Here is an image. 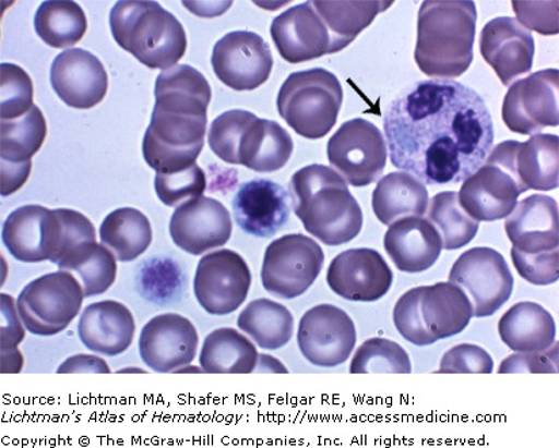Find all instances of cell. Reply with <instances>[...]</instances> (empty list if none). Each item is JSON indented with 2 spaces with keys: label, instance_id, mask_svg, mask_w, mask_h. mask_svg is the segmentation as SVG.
I'll list each match as a JSON object with an SVG mask.
<instances>
[{
  "label": "cell",
  "instance_id": "cell-1",
  "mask_svg": "<svg viewBox=\"0 0 559 448\" xmlns=\"http://www.w3.org/2000/svg\"><path fill=\"white\" fill-rule=\"evenodd\" d=\"M390 159L424 184L465 182L493 148L495 126L485 100L454 81L413 84L384 117Z\"/></svg>",
  "mask_w": 559,
  "mask_h": 448
},
{
  "label": "cell",
  "instance_id": "cell-2",
  "mask_svg": "<svg viewBox=\"0 0 559 448\" xmlns=\"http://www.w3.org/2000/svg\"><path fill=\"white\" fill-rule=\"evenodd\" d=\"M212 89L200 71L177 64L155 82V106L143 138V156L154 171L171 173L195 165L204 148Z\"/></svg>",
  "mask_w": 559,
  "mask_h": 448
},
{
  "label": "cell",
  "instance_id": "cell-3",
  "mask_svg": "<svg viewBox=\"0 0 559 448\" xmlns=\"http://www.w3.org/2000/svg\"><path fill=\"white\" fill-rule=\"evenodd\" d=\"M289 197L306 231L323 244L338 246L359 237L361 207L332 167L311 165L295 172Z\"/></svg>",
  "mask_w": 559,
  "mask_h": 448
},
{
  "label": "cell",
  "instance_id": "cell-4",
  "mask_svg": "<svg viewBox=\"0 0 559 448\" xmlns=\"http://www.w3.org/2000/svg\"><path fill=\"white\" fill-rule=\"evenodd\" d=\"M477 5L472 0H427L418 11L415 60L423 74L455 80L474 59Z\"/></svg>",
  "mask_w": 559,
  "mask_h": 448
},
{
  "label": "cell",
  "instance_id": "cell-5",
  "mask_svg": "<svg viewBox=\"0 0 559 448\" xmlns=\"http://www.w3.org/2000/svg\"><path fill=\"white\" fill-rule=\"evenodd\" d=\"M109 25L119 47L151 70H169L187 52L186 29L158 2H117L110 11Z\"/></svg>",
  "mask_w": 559,
  "mask_h": 448
},
{
  "label": "cell",
  "instance_id": "cell-6",
  "mask_svg": "<svg viewBox=\"0 0 559 448\" xmlns=\"http://www.w3.org/2000/svg\"><path fill=\"white\" fill-rule=\"evenodd\" d=\"M344 102L338 77L323 69L294 72L277 95L280 117L299 136L323 138L337 122Z\"/></svg>",
  "mask_w": 559,
  "mask_h": 448
},
{
  "label": "cell",
  "instance_id": "cell-7",
  "mask_svg": "<svg viewBox=\"0 0 559 448\" xmlns=\"http://www.w3.org/2000/svg\"><path fill=\"white\" fill-rule=\"evenodd\" d=\"M85 300L82 284L67 271L47 274L27 283L16 307L31 334L52 336L63 332L80 315Z\"/></svg>",
  "mask_w": 559,
  "mask_h": 448
},
{
  "label": "cell",
  "instance_id": "cell-8",
  "mask_svg": "<svg viewBox=\"0 0 559 448\" xmlns=\"http://www.w3.org/2000/svg\"><path fill=\"white\" fill-rule=\"evenodd\" d=\"M323 263L325 254L316 240L300 233L287 234L265 251L262 286L280 299H298L320 277Z\"/></svg>",
  "mask_w": 559,
  "mask_h": 448
},
{
  "label": "cell",
  "instance_id": "cell-9",
  "mask_svg": "<svg viewBox=\"0 0 559 448\" xmlns=\"http://www.w3.org/2000/svg\"><path fill=\"white\" fill-rule=\"evenodd\" d=\"M333 170L354 187L377 182L388 165V145L377 125L365 119L343 123L328 143Z\"/></svg>",
  "mask_w": 559,
  "mask_h": 448
},
{
  "label": "cell",
  "instance_id": "cell-10",
  "mask_svg": "<svg viewBox=\"0 0 559 448\" xmlns=\"http://www.w3.org/2000/svg\"><path fill=\"white\" fill-rule=\"evenodd\" d=\"M450 282L460 286L473 305V316H493L513 291V276L506 257L489 246H477L460 256L451 268Z\"/></svg>",
  "mask_w": 559,
  "mask_h": 448
},
{
  "label": "cell",
  "instance_id": "cell-11",
  "mask_svg": "<svg viewBox=\"0 0 559 448\" xmlns=\"http://www.w3.org/2000/svg\"><path fill=\"white\" fill-rule=\"evenodd\" d=\"M251 273L243 257L231 250L201 257L195 270V300L206 313L226 316L239 310L248 299Z\"/></svg>",
  "mask_w": 559,
  "mask_h": 448
},
{
  "label": "cell",
  "instance_id": "cell-12",
  "mask_svg": "<svg viewBox=\"0 0 559 448\" xmlns=\"http://www.w3.org/2000/svg\"><path fill=\"white\" fill-rule=\"evenodd\" d=\"M485 161L499 166L514 179L522 193L550 192L559 182V138L556 134H535L525 143L508 142L491 149Z\"/></svg>",
  "mask_w": 559,
  "mask_h": 448
},
{
  "label": "cell",
  "instance_id": "cell-13",
  "mask_svg": "<svg viewBox=\"0 0 559 448\" xmlns=\"http://www.w3.org/2000/svg\"><path fill=\"white\" fill-rule=\"evenodd\" d=\"M356 327L348 313L329 304L318 305L301 317L298 344L301 355L318 367L343 365L354 352Z\"/></svg>",
  "mask_w": 559,
  "mask_h": 448
},
{
  "label": "cell",
  "instance_id": "cell-14",
  "mask_svg": "<svg viewBox=\"0 0 559 448\" xmlns=\"http://www.w3.org/2000/svg\"><path fill=\"white\" fill-rule=\"evenodd\" d=\"M558 70L535 72L511 84L502 104V120L513 133L536 134L558 126Z\"/></svg>",
  "mask_w": 559,
  "mask_h": 448
},
{
  "label": "cell",
  "instance_id": "cell-15",
  "mask_svg": "<svg viewBox=\"0 0 559 448\" xmlns=\"http://www.w3.org/2000/svg\"><path fill=\"white\" fill-rule=\"evenodd\" d=\"M217 80L237 92H253L272 74L270 45L254 32L228 33L216 43L211 58Z\"/></svg>",
  "mask_w": 559,
  "mask_h": 448
},
{
  "label": "cell",
  "instance_id": "cell-16",
  "mask_svg": "<svg viewBox=\"0 0 559 448\" xmlns=\"http://www.w3.org/2000/svg\"><path fill=\"white\" fill-rule=\"evenodd\" d=\"M63 239L58 211L41 205H25L11 211L2 228V242L16 261L52 262Z\"/></svg>",
  "mask_w": 559,
  "mask_h": 448
},
{
  "label": "cell",
  "instance_id": "cell-17",
  "mask_svg": "<svg viewBox=\"0 0 559 448\" xmlns=\"http://www.w3.org/2000/svg\"><path fill=\"white\" fill-rule=\"evenodd\" d=\"M198 346L193 323L177 313H165L145 324L139 338V354L156 373H177L194 361Z\"/></svg>",
  "mask_w": 559,
  "mask_h": 448
},
{
  "label": "cell",
  "instance_id": "cell-18",
  "mask_svg": "<svg viewBox=\"0 0 559 448\" xmlns=\"http://www.w3.org/2000/svg\"><path fill=\"white\" fill-rule=\"evenodd\" d=\"M233 233L230 213L221 201L200 197L178 206L170 220L173 242L200 256L228 243Z\"/></svg>",
  "mask_w": 559,
  "mask_h": 448
},
{
  "label": "cell",
  "instance_id": "cell-19",
  "mask_svg": "<svg viewBox=\"0 0 559 448\" xmlns=\"http://www.w3.org/2000/svg\"><path fill=\"white\" fill-rule=\"evenodd\" d=\"M326 279L330 289L345 300L373 302L389 293L394 274L378 251L355 249L334 257Z\"/></svg>",
  "mask_w": 559,
  "mask_h": 448
},
{
  "label": "cell",
  "instance_id": "cell-20",
  "mask_svg": "<svg viewBox=\"0 0 559 448\" xmlns=\"http://www.w3.org/2000/svg\"><path fill=\"white\" fill-rule=\"evenodd\" d=\"M506 232L513 245L511 255H559L557 201L544 194L520 201L507 217Z\"/></svg>",
  "mask_w": 559,
  "mask_h": 448
},
{
  "label": "cell",
  "instance_id": "cell-21",
  "mask_svg": "<svg viewBox=\"0 0 559 448\" xmlns=\"http://www.w3.org/2000/svg\"><path fill=\"white\" fill-rule=\"evenodd\" d=\"M50 84L67 106L87 110L103 102L108 93V74L97 56L72 48L56 56L50 66Z\"/></svg>",
  "mask_w": 559,
  "mask_h": 448
},
{
  "label": "cell",
  "instance_id": "cell-22",
  "mask_svg": "<svg viewBox=\"0 0 559 448\" xmlns=\"http://www.w3.org/2000/svg\"><path fill=\"white\" fill-rule=\"evenodd\" d=\"M0 160H2V195L19 192L31 177L32 159L47 137L46 117L37 106L14 120H2Z\"/></svg>",
  "mask_w": 559,
  "mask_h": 448
},
{
  "label": "cell",
  "instance_id": "cell-23",
  "mask_svg": "<svg viewBox=\"0 0 559 448\" xmlns=\"http://www.w3.org/2000/svg\"><path fill=\"white\" fill-rule=\"evenodd\" d=\"M479 49L507 87L533 70L534 36L511 16H499L484 26Z\"/></svg>",
  "mask_w": 559,
  "mask_h": 448
},
{
  "label": "cell",
  "instance_id": "cell-24",
  "mask_svg": "<svg viewBox=\"0 0 559 448\" xmlns=\"http://www.w3.org/2000/svg\"><path fill=\"white\" fill-rule=\"evenodd\" d=\"M271 36L280 56L290 64L333 53L332 37L311 2L294 5L272 22Z\"/></svg>",
  "mask_w": 559,
  "mask_h": 448
},
{
  "label": "cell",
  "instance_id": "cell-25",
  "mask_svg": "<svg viewBox=\"0 0 559 448\" xmlns=\"http://www.w3.org/2000/svg\"><path fill=\"white\" fill-rule=\"evenodd\" d=\"M289 194L270 179H253L239 187L233 201L235 221L255 238H272L289 218Z\"/></svg>",
  "mask_w": 559,
  "mask_h": 448
},
{
  "label": "cell",
  "instance_id": "cell-26",
  "mask_svg": "<svg viewBox=\"0 0 559 448\" xmlns=\"http://www.w3.org/2000/svg\"><path fill=\"white\" fill-rule=\"evenodd\" d=\"M523 194L510 173L499 166L485 161L463 182L457 194L463 210L475 221H499L507 218Z\"/></svg>",
  "mask_w": 559,
  "mask_h": 448
},
{
  "label": "cell",
  "instance_id": "cell-27",
  "mask_svg": "<svg viewBox=\"0 0 559 448\" xmlns=\"http://www.w3.org/2000/svg\"><path fill=\"white\" fill-rule=\"evenodd\" d=\"M384 250L402 273H423L438 262L443 242L438 229L419 216L391 223L384 234Z\"/></svg>",
  "mask_w": 559,
  "mask_h": 448
},
{
  "label": "cell",
  "instance_id": "cell-28",
  "mask_svg": "<svg viewBox=\"0 0 559 448\" xmlns=\"http://www.w3.org/2000/svg\"><path fill=\"white\" fill-rule=\"evenodd\" d=\"M135 330L132 312L114 300L88 305L78 326V332L86 349L106 356L121 355L130 349Z\"/></svg>",
  "mask_w": 559,
  "mask_h": 448
},
{
  "label": "cell",
  "instance_id": "cell-29",
  "mask_svg": "<svg viewBox=\"0 0 559 448\" xmlns=\"http://www.w3.org/2000/svg\"><path fill=\"white\" fill-rule=\"evenodd\" d=\"M419 312L436 340L460 335L472 322L473 305L465 291L452 282L419 288Z\"/></svg>",
  "mask_w": 559,
  "mask_h": 448
},
{
  "label": "cell",
  "instance_id": "cell-30",
  "mask_svg": "<svg viewBox=\"0 0 559 448\" xmlns=\"http://www.w3.org/2000/svg\"><path fill=\"white\" fill-rule=\"evenodd\" d=\"M294 153L289 133L276 121L254 117L240 137L238 161L255 172H275L288 164Z\"/></svg>",
  "mask_w": 559,
  "mask_h": 448
},
{
  "label": "cell",
  "instance_id": "cell-31",
  "mask_svg": "<svg viewBox=\"0 0 559 448\" xmlns=\"http://www.w3.org/2000/svg\"><path fill=\"white\" fill-rule=\"evenodd\" d=\"M500 338L516 352L549 350L556 343L557 328L551 313L536 302H519L499 323Z\"/></svg>",
  "mask_w": 559,
  "mask_h": 448
},
{
  "label": "cell",
  "instance_id": "cell-32",
  "mask_svg": "<svg viewBox=\"0 0 559 448\" xmlns=\"http://www.w3.org/2000/svg\"><path fill=\"white\" fill-rule=\"evenodd\" d=\"M429 194L425 184L409 172H391L380 179L372 194L374 216L384 226L401 218L423 217L428 210Z\"/></svg>",
  "mask_w": 559,
  "mask_h": 448
},
{
  "label": "cell",
  "instance_id": "cell-33",
  "mask_svg": "<svg viewBox=\"0 0 559 448\" xmlns=\"http://www.w3.org/2000/svg\"><path fill=\"white\" fill-rule=\"evenodd\" d=\"M255 346L234 328H221L206 336L200 366L206 374H250L259 366Z\"/></svg>",
  "mask_w": 559,
  "mask_h": 448
},
{
  "label": "cell",
  "instance_id": "cell-34",
  "mask_svg": "<svg viewBox=\"0 0 559 448\" xmlns=\"http://www.w3.org/2000/svg\"><path fill=\"white\" fill-rule=\"evenodd\" d=\"M99 238L117 261L133 262L148 250L153 228L148 218L135 207H121L105 217Z\"/></svg>",
  "mask_w": 559,
  "mask_h": 448
},
{
  "label": "cell",
  "instance_id": "cell-35",
  "mask_svg": "<svg viewBox=\"0 0 559 448\" xmlns=\"http://www.w3.org/2000/svg\"><path fill=\"white\" fill-rule=\"evenodd\" d=\"M238 327L264 350H278L294 335V316L278 302L260 299L250 302L238 317Z\"/></svg>",
  "mask_w": 559,
  "mask_h": 448
},
{
  "label": "cell",
  "instance_id": "cell-36",
  "mask_svg": "<svg viewBox=\"0 0 559 448\" xmlns=\"http://www.w3.org/2000/svg\"><path fill=\"white\" fill-rule=\"evenodd\" d=\"M328 26L333 53L341 52L356 40L377 16L393 2H311Z\"/></svg>",
  "mask_w": 559,
  "mask_h": 448
},
{
  "label": "cell",
  "instance_id": "cell-37",
  "mask_svg": "<svg viewBox=\"0 0 559 448\" xmlns=\"http://www.w3.org/2000/svg\"><path fill=\"white\" fill-rule=\"evenodd\" d=\"M35 31L49 47H74L86 35L85 11L72 0H48L37 9Z\"/></svg>",
  "mask_w": 559,
  "mask_h": 448
},
{
  "label": "cell",
  "instance_id": "cell-38",
  "mask_svg": "<svg viewBox=\"0 0 559 448\" xmlns=\"http://www.w3.org/2000/svg\"><path fill=\"white\" fill-rule=\"evenodd\" d=\"M61 271L74 273L80 279L85 296L104 294L115 283L117 277V259L103 244L87 242L69 255L58 265Z\"/></svg>",
  "mask_w": 559,
  "mask_h": 448
},
{
  "label": "cell",
  "instance_id": "cell-39",
  "mask_svg": "<svg viewBox=\"0 0 559 448\" xmlns=\"http://www.w3.org/2000/svg\"><path fill=\"white\" fill-rule=\"evenodd\" d=\"M428 220L443 242V250H461L472 243L479 231V222L473 220L460 204L455 192H443L430 201Z\"/></svg>",
  "mask_w": 559,
  "mask_h": 448
},
{
  "label": "cell",
  "instance_id": "cell-40",
  "mask_svg": "<svg viewBox=\"0 0 559 448\" xmlns=\"http://www.w3.org/2000/svg\"><path fill=\"white\" fill-rule=\"evenodd\" d=\"M352 374H411L407 352L393 340L368 339L357 349L350 362Z\"/></svg>",
  "mask_w": 559,
  "mask_h": 448
},
{
  "label": "cell",
  "instance_id": "cell-41",
  "mask_svg": "<svg viewBox=\"0 0 559 448\" xmlns=\"http://www.w3.org/2000/svg\"><path fill=\"white\" fill-rule=\"evenodd\" d=\"M154 184L162 204L178 207L187 204L188 201L203 197L206 178L205 172L198 165H193L182 171L156 172Z\"/></svg>",
  "mask_w": 559,
  "mask_h": 448
},
{
  "label": "cell",
  "instance_id": "cell-42",
  "mask_svg": "<svg viewBox=\"0 0 559 448\" xmlns=\"http://www.w3.org/2000/svg\"><path fill=\"white\" fill-rule=\"evenodd\" d=\"M255 114L246 110H230L211 123L209 144L217 158L228 165H239L238 149L240 137Z\"/></svg>",
  "mask_w": 559,
  "mask_h": 448
},
{
  "label": "cell",
  "instance_id": "cell-43",
  "mask_svg": "<svg viewBox=\"0 0 559 448\" xmlns=\"http://www.w3.org/2000/svg\"><path fill=\"white\" fill-rule=\"evenodd\" d=\"M2 104H0V116L2 120H14L29 113L33 106V82L21 66L2 63Z\"/></svg>",
  "mask_w": 559,
  "mask_h": 448
},
{
  "label": "cell",
  "instance_id": "cell-44",
  "mask_svg": "<svg viewBox=\"0 0 559 448\" xmlns=\"http://www.w3.org/2000/svg\"><path fill=\"white\" fill-rule=\"evenodd\" d=\"M20 317L13 296L2 294V373H20L24 365L19 346L25 329Z\"/></svg>",
  "mask_w": 559,
  "mask_h": 448
},
{
  "label": "cell",
  "instance_id": "cell-45",
  "mask_svg": "<svg viewBox=\"0 0 559 448\" xmlns=\"http://www.w3.org/2000/svg\"><path fill=\"white\" fill-rule=\"evenodd\" d=\"M394 324L402 338L415 346L435 344L436 340L425 328L419 312V288L406 291L394 307Z\"/></svg>",
  "mask_w": 559,
  "mask_h": 448
},
{
  "label": "cell",
  "instance_id": "cell-46",
  "mask_svg": "<svg viewBox=\"0 0 559 448\" xmlns=\"http://www.w3.org/2000/svg\"><path fill=\"white\" fill-rule=\"evenodd\" d=\"M495 362L488 351L475 344H460L445 352L441 360V374H491Z\"/></svg>",
  "mask_w": 559,
  "mask_h": 448
},
{
  "label": "cell",
  "instance_id": "cell-47",
  "mask_svg": "<svg viewBox=\"0 0 559 448\" xmlns=\"http://www.w3.org/2000/svg\"><path fill=\"white\" fill-rule=\"evenodd\" d=\"M63 226V239H61L60 250L58 255L55 256L52 263H58L63 259L67 254H70L76 246L87 242H97V234L93 222L88 220L81 211L72 209H56Z\"/></svg>",
  "mask_w": 559,
  "mask_h": 448
},
{
  "label": "cell",
  "instance_id": "cell-48",
  "mask_svg": "<svg viewBox=\"0 0 559 448\" xmlns=\"http://www.w3.org/2000/svg\"><path fill=\"white\" fill-rule=\"evenodd\" d=\"M500 374H557L558 343L546 351L518 352L502 361Z\"/></svg>",
  "mask_w": 559,
  "mask_h": 448
},
{
  "label": "cell",
  "instance_id": "cell-49",
  "mask_svg": "<svg viewBox=\"0 0 559 448\" xmlns=\"http://www.w3.org/2000/svg\"><path fill=\"white\" fill-rule=\"evenodd\" d=\"M513 10L520 25L523 24L540 35H557L558 2H513Z\"/></svg>",
  "mask_w": 559,
  "mask_h": 448
},
{
  "label": "cell",
  "instance_id": "cell-50",
  "mask_svg": "<svg viewBox=\"0 0 559 448\" xmlns=\"http://www.w3.org/2000/svg\"><path fill=\"white\" fill-rule=\"evenodd\" d=\"M59 374H109L110 368L103 358L95 355H75L61 363Z\"/></svg>",
  "mask_w": 559,
  "mask_h": 448
}]
</instances>
